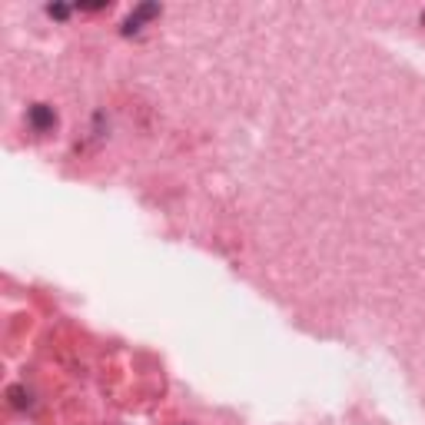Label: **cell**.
Here are the masks:
<instances>
[{"label":"cell","mask_w":425,"mask_h":425,"mask_svg":"<svg viewBox=\"0 0 425 425\" xmlns=\"http://www.w3.org/2000/svg\"><path fill=\"white\" fill-rule=\"evenodd\" d=\"M30 126L37 130V133H47V130H54L57 126V113L54 107H47V103H37V107H30Z\"/></svg>","instance_id":"6da1fadb"},{"label":"cell","mask_w":425,"mask_h":425,"mask_svg":"<svg viewBox=\"0 0 425 425\" xmlns=\"http://www.w3.org/2000/svg\"><path fill=\"white\" fill-rule=\"evenodd\" d=\"M150 17H160V3H140L137 10L126 17L124 33H133V30H140V24H143V20H150Z\"/></svg>","instance_id":"7a4b0ae2"},{"label":"cell","mask_w":425,"mask_h":425,"mask_svg":"<svg viewBox=\"0 0 425 425\" xmlns=\"http://www.w3.org/2000/svg\"><path fill=\"white\" fill-rule=\"evenodd\" d=\"M47 14H50V17H60V20H64V17L70 14V7H64V3H50V7H47Z\"/></svg>","instance_id":"3957f363"}]
</instances>
